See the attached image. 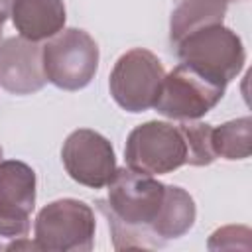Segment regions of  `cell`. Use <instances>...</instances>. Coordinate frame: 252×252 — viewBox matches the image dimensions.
I'll return each mask as SVG.
<instances>
[{
  "label": "cell",
  "instance_id": "obj_5",
  "mask_svg": "<svg viewBox=\"0 0 252 252\" xmlns=\"http://www.w3.org/2000/svg\"><path fill=\"white\" fill-rule=\"evenodd\" d=\"M126 167L146 175H165L187 163V142L179 124L148 120L136 126L124 148Z\"/></svg>",
  "mask_w": 252,
  "mask_h": 252
},
{
  "label": "cell",
  "instance_id": "obj_8",
  "mask_svg": "<svg viewBox=\"0 0 252 252\" xmlns=\"http://www.w3.org/2000/svg\"><path fill=\"white\" fill-rule=\"evenodd\" d=\"M61 161L73 181L91 189L108 185L116 171L112 144L91 128L73 130L61 148Z\"/></svg>",
  "mask_w": 252,
  "mask_h": 252
},
{
  "label": "cell",
  "instance_id": "obj_6",
  "mask_svg": "<svg viewBox=\"0 0 252 252\" xmlns=\"http://www.w3.org/2000/svg\"><path fill=\"white\" fill-rule=\"evenodd\" d=\"M165 71L158 55L150 49L134 47L122 53L108 79V89L114 102L126 112H146L154 108Z\"/></svg>",
  "mask_w": 252,
  "mask_h": 252
},
{
  "label": "cell",
  "instance_id": "obj_18",
  "mask_svg": "<svg viewBox=\"0 0 252 252\" xmlns=\"http://www.w3.org/2000/svg\"><path fill=\"white\" fill-rule=\"evenodd\" d=\"M12 4L14 0H0V16L6 20L10 16V10H12Z\"/></svg>",
  "mask_w": 252,
  "mask_h": 252
},
{
  "label": "cell",
  "instance_id": "obj_16",
  "mask_svg": "<svg viewBox=\"0 0 252 252\" xmlns=\"http://www.w3.org/2000/svg\"><path fill=\"white\" fill-rule=\"evenodd\" d=\"M30 219L0 217V250H35L30 236Z\"/></svg>",
  "mask_w": 252,
  "mask_h": 252
},
{
  "label": "cell",
  "instance_id": "obj_14",
  "mask_svg": "<svg viewBox=\"0 0 252 252\" xmlns=\"http://www.w3.org/2000/svg\"><path fill=\"white\" fill-rule=\"evenodd\" d=\"M213 150L217 158H224L228 161L246 159L252 152V118L242 116L236 120H228L211 132Z\"/></svg>",
  "mask_w": 252,
  "mask_h": 252
},
{
  "label": "cell",
  "instance_id": "obj_13",
  "mask_svg": "<svg viewBox=\"0 0 252 252\" xmlns=\"http://www.w3.org/2000/svg\"><path fill=\"white\" fill-rule=\"evenodd\" d=\"M230 2L232 0H179L169 20L171 45L197 28L222 24V18Z\"/></svg>",
  "mask_w": 252,
  "mask_h": 252
},
{
  "label": "cell",
  "instance_id": "obj_11",
  "mask_svg": "<svg viewBox=\"0 0 252 252\" xmlns=\"http://www.w3.org/2000/svg\"><path fill=\"white\" fill-rule=\"evenodd\" d=\"M35 207V171L20 159L0 161V217L30 219Z\"/></svg>",
  "mask_w": 252,
  "mask_h": 252
},
{
  "label": "cell",
  "instance_id": "obj_19",
  "mask_svg": "<svg viewBox=\"0 0 252 252\" xmlns=\"http://www.w3.org/2000/svg\"><path fill=\"white\" fill-rule=\"evenodd\" d=\"M4 22H6V20L0 16V35H2V26H4Z\"/></svg>",
  "mask_w": 252,
  "mask_h": 252
},
{
  "label": "cell",
  "instance_id": "obj_15",
  "mask_svg": "<svg viewBox=\"0 0 252 252\" xmlns=\"http://www.w3.org/2000/svg\"><path fill=\"white\" fill-rule=\"evenodd\" d=\"M179 128L187 142V165L203 167L217 159L211 140V132H213L211 124L197 120H183L179 122Z\"/></svg>",
  "mask_w": 252,
  "mask_h": 252
},
{
  "label": "cell",
  "instance_id": "obj_20",
  "mask_svg": "<svg viewBox=\"0 0 252 252\" xmlns=\"http://www.w3.org/2000/svg\"><path fill=\"white\" fill-rule=\"evenodd\" d=\"M0 158H2V148H0Z\"/></svg>",
  "mask_w": 252,
  "mask_h": 252
},
{
  "label": "cell",
  "instance_id": "obj_9",
  "mask_svg": "<svg viewBox=\"0 0 252 252\" xmlns=\"http://www.w3.org/2000/svg\"><path fill=\"white\" fill-rule=\"evenodd\" d=\"M47 83L41 45L22 35L0 43V87L12 94H32Z\"/></svg>",
  "mask_w": 252,
  "mask_h": 252
},
{
  "label": "cell",
  "instance_id": "obj_10",
  "mask_svg": "<svg viewBox=\"0 0 252 252\" xmlns=\"http://www.w3.org/2000/svg\"><path fill=\"white\" fill-rule=\"evenodd\" d=\"M16 32L30 41H43L65 28L63 0H14L10 10Z\"/></svg>",
  "mask_w": 252,
  "mask_h": 252
},
{
  "label": "cell",
  "instance_id": "obj_1",
  "mask_svg": "<svg viewBox=\"0 0 252 252\" xmlns=\"http://www.w3.org/2000/svg\"><path fill=\"white\" fill-rule=\"evenodd\" d=\"M106 187L108 195L106 201H100V209L108 219L114 248L161 246L152 232V224L161 209L165 183L130 167H116Z\"/></svg>",
  "mask_w": 252,
  "mask_h": 252
},
{
  "label": "cell",
  "instance_id": "obj_2",
  "mask_svg": "<svg viewBox=\"0 0 252 252\" xmlns=\"http://www.w3.org/2000/svg\"><path fill=\"white\" fill-rule=\"evenodd\" d=\"M179 63H185L201 75L228 85L244 67L246 51L242 39L222 24L197 28L173 43Z\"/></svg>",
  "mask_w": 252,
  "mask_h": 252
},
{
  "label": "cell",
  "instance_id": "obj_7",
  "mask_svg": "<svg viewBox=\"0 0 252 252\" xmlns=\"http://www.w3.org/2000/svg\"><path fill=\"white\" fill-rule=\"evenodd\" d=\"M224 89V85L179 63L165 73L154 108L171 120H199L220 102Z\"/></svg>",
  "mask_w": 252,
  "mask_h": 252
},
{
  "label": "cell",
  "instance_id": "obj_3",
  "mask_svg": "<svg viewBox=\"0 0 252 252\" xmlns=\"http://www.w3.org/2000/svg\"><path fill=\"white\" fill-rule=\"evenodd\" d=\"M94 213L85 201L57 199L37 213L33 244L43 252H89L94 246Z\"/></svg>",
  "mask_w": 252,
  "mask_h": 252
},
{
  "label": "cell",
  "instance_id": "obj_4",
  "mask_svg": "<svg viewBox=\"0 0 252 252\" xmlns=\"http://www.w3.org/2000/svg\"><path fill=\"white\" fill-rule=\"evenodd\" d=\"M43 73L49 83L63 91L85 89L98 69V45L79 28H63L41 45Z\"/></svg>",
  "mask_w": 252,
  "mask_h": 252
},
{
  "label": "cell",
  "instance_id": "obj_17",
  "mask_svg": "<svg viewBox=\"0 0 252 252\" xmlns=\"http://www.w3.org/2000/svg\"><path fill=\"white\" fill-rule=\"evenodd\" d=\"M250 228L248 226H222V228H217L207 246L209 250H236V248H242V250H248L250 248Z\"/></svg>",
  "mask_w": 252,
  "mask_h": 252
},
{
  "label": "cell",
  "instance_id": "obj_12",
  "mask_svg": "<svg viewBox=\"0 0 252 252\" xmlns=\"http://www.w3.org/2000/svg\"><path fill=\"white\" fill-rule=\"evenodd\" d=\"M197 217L193 197L179 185H165V195L152 232L163 244L165 240L179 238L189 232Z\"/></svg>",
  "mask_w": 252,
  "mask_h": 252
}]
</instances>
